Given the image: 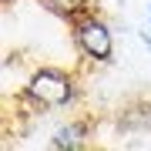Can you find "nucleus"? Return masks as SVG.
<instances>
[{"label": "nucleus", "mask_w": 151, "mask_h": 151, "mask_svg": "<svg viewBox=\"0 0 151 151\" xmlns=\"http://www.w3.org/2000/svg\"><path fill=\"white\" fill-rule=\"evenodd\" d=\"M74 44H77V50H81L87 60H94V64H111L114 60V34H111L108 24H104L101 17H94V14H84V17L74 20Z\"/></svg>", "instance_id": "2"}, {"label": "nucleus", "mask_w": 151, "mask_h": 151, "mask_svg": "<svg viewBox=\"0 0 151 151\" xmlns=\"http://www.w3.org/2000/svg\"><path fill=\"white\" fill-rule=\"evenodd\" d=\"M20 97H24L37 114H47V111H57V108L74 104L77 81H74V74H67V70H60V67H37V70L27 77Z\"/></svg>", "instance_id": "1"}, {"label": "nucleus", "mask_w": 151, "mask_h": 151, "mask_svg": "<svg viewBox=\"0 0 151 151\" xmlns=\"http://www.w3.org/2000/svg\"><path fill=\"white\" fill-rule=\"evenodd\" d=\"M148 17H151V7H148Z\"/></svg>", "instance_id": "6"}, {"label": "nucleus", "mask_w": 151, "mask_h": 151, "mask_svg": "<svg viewBox=\"0 0 151 151\" xmlns=\"http://www.w3.org/2000/svg\"><path fill=\"white\" fill-rule=\"evenodd\" d=\"M141 40H145V44H148V50H151V34H141Z\"/></svg>", "instance_id": "5"}, {"label": "nucleus", "mask_w": 151, "mask_h": 151, "mask_svg": "<svg viewBox=\"0 0 151 151\" xmlns=\"http://www.w3.org/2000/svg\"><path fill=\"white\" fill-rule=\"evenodd\" d=\"M4 4H10V0H4Z\"/></svg>", "instance_id": "7"}, {"label": "nucleus", "mask_w": 151, "mask_h": 151, "mask_svg": "<svg viewBox=\"0 0 151 151\" xmlns=\"http://www.w3.org/2000/svg\"><path fill=\"white\" fill-rule=\"evenodd\" d=\"M84 138H87V124L84 121H70V124H60L54 134H50V148L77 151V148H84Z\"/></svg>", "instance_id": "3"}, {"label": "nucleus", "mask_w": 151, "mask_h": 151, "mask_svg": "<svg viewBox=\"0 0 151 151\" xmlns=\"http://www.w3.org/2000/svg\"><path fill=\"white\" fill-rule=\"evenodd\" d=\"M40 7H47L50 14L64 17V20H70V24H74L77 17L91 14V0H40Z\"/></svg>", "instance_id": "4"}]
</instances>
